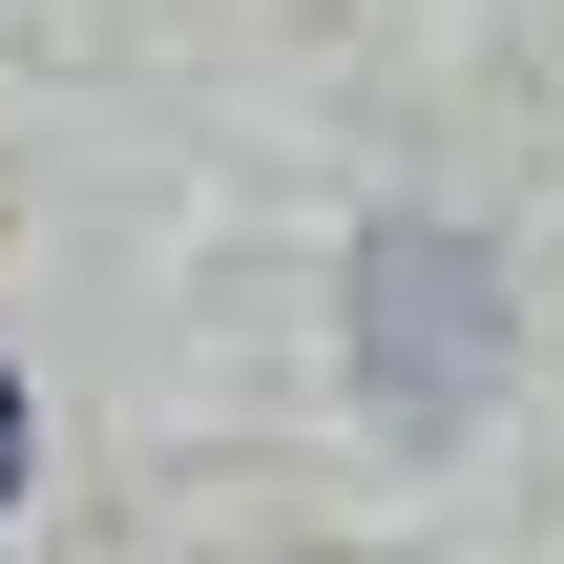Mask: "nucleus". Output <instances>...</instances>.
<instances>
[{"label": "nucleus", "instance_id": "2", "mask_svg": "<svg viewBox=\"0 0 564 564\" xmlns=\"http://www.w3.org/2000/svg\"><path fill=\"white\" fill-rule=\"evenodd\" d=\"M0 502H21V377H0Z\"/></svg>", "mask_w": 564, "mask_h": 564}, {"label": "nucleus", "instance_id": "1", "mask_svg": "<svg viewBox=\"0 0 564 564\" xmlns=\"http://www.w3.org/2000/svg\"><path fill=\"white\" fill-rule=\"evenodd\" d=\"M377 356L419 419H460V377H502V272L460 230H377Z\"/></svg>", "mask_w": 564, "mask_h": 564}]
</instances>
